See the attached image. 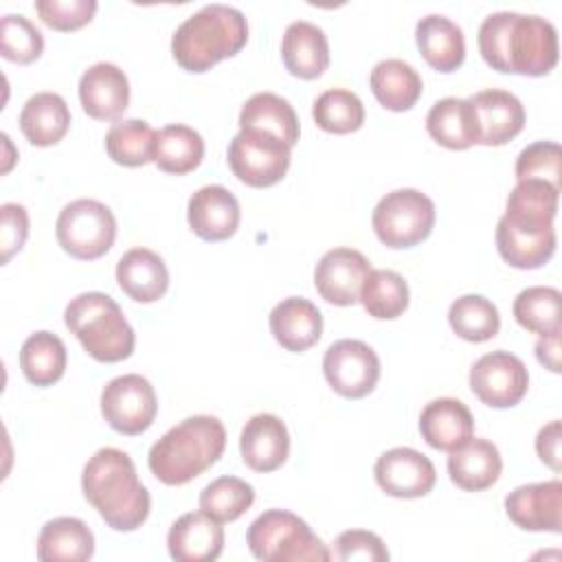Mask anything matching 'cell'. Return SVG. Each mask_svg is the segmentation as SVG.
Returning a JSON list of instances; mask_svg holds the SVG:
<instances>
[{"label": "cell", "instance_id": "cell-1", "mask_svg": "<svg viewBox=\"0 0 562 562\" xmlns=\"http://www.w3.org/2000/svg\"><path fill=\"white\" fill-rule=\"evenodd\" d=\"M479 53L498 72L542 77L558 64V31L540 15L490 13L479 26Z\"/></svg>", "mask_w": 562, "mask_h": 562}, {"label": "cell", "instance_id": "cell-2", "mask_svg": "<svg viewBox=\"0 0 562 562\" xmlns=\"http://www.w3.org/2000/svg\"><path fill=\"white\" fill-rule=\"evenodd\" d=\"M81 490L86 501L114 531H134L149 516V492L138 481L132 457L119 448H101L88 459Z\"/></svg>", "mask_w": 562, "mask_h": 562}, {"label": "cell", "instance_id": "cell-3", "mask_svg": "<svg viewBox=\"0 0 562 562\" xmlns=\"http://www.w3.org/2000/svg\"><path fill=\"white\" fill-rule=\"evenodd\" d=\"M224 448V424L213 415H193L169 428L149 448L147 463L160 483L184 485L217 463Z\"/></svg>", "mask_w": 562, "mask_h": 562}, {"label": "cell", "instance_id": "cell-4", "mask_svg": "<svg viewBox=\"0 0 562 562\" xmlns=\"http://www.w3.org/2000/svg\"><path fill=\"white\" fill-rule=\"evenodd\" d=\"M248 42L246 15L228 4H204L189 15L171 37V55L180 68L204 72L237 55Z\"/></svg>", "mask_w": 562, "mask_h": 562}, {"label": "cell", "instance_id": "cell-5", "mask_svg": "<svg viewBox=\"0 0 562 562\" xmlns=\"http://www.w3.org/2000/svg\"><path fill=\"white\" fill-rule=\"evenodd\" d=\"M64 323L86 353L99 362H121L134 351L136 334L119 303L105 292H81L70 299Z\"/></svg>", "mask_w": 562, "mask_h": 562}, {"label": "cell", "instance_id": "cell-6", "mask_svg": "<svg viewBox=\"0 0 562 562\" xmlns=\"http://www.w3.org/2000/svg\"><path fill=\"white\" fill-rule=\"evenodd\" d=\"M250 553L261 562H327L331 551L310 525L288 509L259 514L246 533Z\"/></svg>", "mask_w": 562, "mask_h": 562}, {"label": "cell", "instance_id": "cell-7", "mask_svg": "<svg viewBox=\"0 0 562 562\" xmlns=\"http://www.w3.org/2000/svg\"><path fill=\"white\" fill-rule=\"evenodd\" d=\"M55 235L64 252L75 259L92 261L112 248L116 239V217L103 202L79 198L59 211Z\"/></svg>", "mask_w": 562, "mask_h": 562}, {"label": "cell", "instance_id": "cell-8", "mask_svg": "<svg viewBox=\"0 0 562 562\" xmlns=\"http://www.w3.org/2000/svg\"><path fill=\"white\" fill-rule=\"evenodd\" d=\"M378 239L389 248H413L435 226V204L417 189H395L380 198L371 215Z\"/></svg>", "mask_w": 562, "mask_h": 562}, {"label": "cell", "instance_id": "cell-9", "mask_svg": "<svg viewBox=\"0 0 562 562\" xmlns=\"http://www.w3.org/2000/svg\"><path fill=\"white\" fill-rule=\"evenodd\" d=\"M226 156L237 180L263 189L283 180L290 167L292 147L268 132L239 130L233 136Z\"/></svg>", "mask_w": 562, "mask_h": 562}, {"label": "cell", "instance_id": "cell-10", "mask_svg": "<svg viewBox=\"0 0 562 562\" xmlns=\"http://www.w3.org/2000/svg\"><path fill=\"white\" fill-rule=\"evenodd\" d=\"M156 411L154 386L138 373L112 378L101 391V415L121 435L145 432L154 424Z\"/></svg>", "mask_w": 562, "mask_h": 562}, {"label": "cell", "instance_id": "cell-11", "mask_svg": "<svg viewBox=\"0 0 562 562\" xmlns=\"http://www.w3.org/2000/svg\"><path fill=\"white\" fill-rule=\"evenodd\" d=\"M323 373L338 395L360 400L369 395L380 380V358L367 342L342 338L327 347Z\"/></svg>", "mask_w": 562, "mask_h": 562}, {"label": "cell", "instance_id": "cell-12", "mask_svg": "<svg viewBox=\"0 0 562 562\" xmlns=\"http://www.w3.org/2000/svg\"><path fill=\"white\" fill-rule=\"evenodd\" d=\"M470 389L492 408H512L525 397L529 389V373L518 356L496 349L472 364Z\"/></svg>", "mask_w": 562, "mask_h": 562}, {"label": "cell", "instance_id": "cell-13", "mask_svg": "<svg viewBox=\"0 0 562 562\" xmlns=\"http://www.w3.org/2000/svg\"><path fill=\"white\" fill-rule=\"evenodd\" d=\"M375 483L393 498L426 496L437 481L432 461L415 448H391L382 452L373 468Z\"/></svg>", "mask_w": 562, "mask_h": 562}, {"label": "cell", "instance_id": "cell-14", "mask_svg": "<svg viewBox=\"0 0 562 562\" xmlns=\"http://www.w3.org/2000/svg\"><path fill=\"white\" fill-rule=\"evenodd\" d=\"M371 272L369 259L353 248L327 250L314 268V285L331 305H353L360 301V288Z\"/></svg>", "mask_w": 562, "mask_h": 562}, {"label": "cell", "instance_id": "cell-15", "mask_svg": "<svg viewBox=\"0 0 562 562\" xmlns=\"http://www.w3.org/2000/svg\"><path fill=\"white\" fill-rule=\"evenodd\" d=\"M509 520L525 531H562V483H527L505 496Z\"/></svg>", "mask_w": 562, "mask_h": 562}, {"label": "cell", "instance_id": "cell-16", "mask_svg": "<svg viewBox=\"0 0 562 562\" xmlns=\"http://www.w3.org/2000/svg\"><path fill=\"white\" fill-rule=\"evenodd\" d=\"M496 248L509 266L533 270L553 257L555 228L553 224H527L501 215L496 224Z\"/></svg>", "mask_w": 562, "mask_h": 562}, {"label": "cell", "instance_id": "cell-17", "mask_svg": "<svg viewBox=\"0 0 562 562\" xmlns=\"http://www.w3.org/2000/svg\"><path fill=\"white\" fill-rule=\"evenodd\" d=\"M241 209L237 198L222 184L200 187L187 204L191 231L204 241H224L235 235Z\"/></svg>", "mask_w": 562, "mask_h": 562}, {"label": "cell", "instance_id": "cell-18", "mask_svg": "<svg viewBox=\"0 0 562 562\" xmlns=\"http://www.w3.org/2000/svg\"><path fill=\"white\" fill-rule=\"evenodd\" d=\"M79 101L88 116L116 121L130 103L127 75L110 61L92 64L79 79Z\"/></svg>", "mask_w": 562, "mask_h": 562}, {"label": "cell", "instance_id": "cell-19", "mask_svg": "<svg viewBox=\"0 0 562 562\" xmlns=\"http://www.w3.org/2000/svg\"><path fill=\"white\" fill-rule=\"evenodd\" d=\"M476 114L479 145L501 147L520 134L525 108L516 94L501 88H487L468 99Z\"/></svg>", "mask_w": 562, "mask_h": 562}, {"label": "cell", "instance_id": "cell-20", "mask_svg": "<svg viewBox=\"0 0 562 562\" xmlns=\"http://www.w3.org/2000/svg\"><path fill=\"white\" fill-rule=\"evenodd\" d=\"M239 452L244 463L255 472L281 468L290 454V435L281 417L272 413L252 415L241 428Z\"/></svg>", "mask_w": 562, "mask_h": 562}, {"label": "cell", "instance_id": "cell-21", "mask_svg": "<svg viewBox=\"0 0 562 562\" xmlns=\"http://www.w3.org/2000/svg\"><path fill=\"white\" fill-rule=\"evenodd\" d=\"M167 549L176 562H213L224 549V529L202 509L182 514L169 527Z\"/></svg>", "mask_w": 562, "mask_h": 562}, {"label": "cell", "instance_id": "cell-22", "mask_svg": "<svg viewBox=\"0 0 562 562\" xmlns=\"http://www.w3.org/2000/svg\"><path fill=\"white\" fill-rule=\"evenodd\" d=\"M272 338L288 351L301 353L314 347L323 334L318 307L303 296H288L277 303L268 316Z\"/></svg>", "mask_w": 562, "mask_h": 562}, {"label": "cell", "instance_id": "cell-23", "mask_svg": "<svg viewBox=\"0 0 562 562\" xmlns=\"http://www.w3.org/2000/svg\"><path fill=\"white\" fill-rule=\"evenodd\" d=\"M281 59L290 75L299 79H316L329 66V42L321 26L307 20L288 24L281 40Z\"/></svg>", "mask_w": 562, "mask_h": 562}, {"label": "cell", "instance_id": "cell-24", "mask_svg": "<svg viewBox=\"0 0 562 562\" xmlns=\"http://www.w3.org/2000/svg\"><path fill=\"white\" fill-rule=\"evenodd\" d=\"M503 470V459L498 448L479 437H470L448 457L450 481L465 492H481L492 487Z\"/></svg>", "mask_w": 562, "mask_h": 562}, {"label": "cell", "instance_id": "cell-25", "mask_svg": "<svg viewBox=\"0 0 562 562\" xmlns=\"http://www.w3.org/2000/svg\"><path fill=\"white\" fill-rule=\"evenodd\" d=\"M419 432L435 450H454L474 435L470 408L454 397H437L422 408Z\"/></svg>", "mask_w": 562, "mask_h": 562}, {"label": "cell", "instance_id": "cell-26", "mask_svg": "<svg viewBox=\"0 0 562 562\" xmlns=\"http://www.w3.org/2000/svg\"><path fill=\"white\" fill-rule=\"evenodd\" d=\"M116 283L136 303H154L169 288L162 257L149 248H132L116 261Z\"/></svg>", "mask_w": 562, "mask_h": 562}, {"label": "cell", "instance_id": "cell-27", "mask_svg": "<svg viewBox=\"0 0 562 562\" xmlns=\"http://www.w3.org/2000/svg\"><path fill=\"white\" fill-rule=\"evenodd\" d=\"M415 42L422 57L439 72L457 70L465 59V37L457 22L430 13L415 26Z\"/></svg>", "mask_w": 562, "mask_h": 562}, {"label": "cell", "instance_id": "cell-28", "mask_svg": "<svg viewBox=\"0 0 562 562\" xmlns=\"http://www.w3.org/2000/svg\"><path fill=\"white\" fill-rule=\"evenodd\" d=\"M18 123L31 145L50 147L66 136L70 127V110L57 92H37L22 105Z\"/></svg>", "mask_w": 562, "mask_h": 562}, {"label": "cell", "instance_id": "cell-29", "mask_svg": "<svg viewBox=\"0 0 562 562\" xmlns=\"http://www.w3.org/2000/svg\"><path fill=\"white\" fill-rule=\"evenodd\" d=\"M94 553L90 527L72 516L48 520L37 536V558L42 562H83Z\"/></svg>", "mask_w": 562, "mask_h": 562}, {"label": "cell", "instance_id": "cell-30", "mask_svg": "<svg viewBox=\"0 0 562 562\" xmlns=\"http://www.w3.org/2000/svg\"><path fill=\"white\" fill-rule=\"evenodd\" d=\"M426 130L448 149H468L479 143L476 114L468 99L446 97L432 103L426 114Z\"/></svg>", "mask_w": 562, "mask_h": 562}, {"label": "cell", "instance_id": "cell-31", "mask_svg": "<svg viewBox=\"0 0 562 562\" xmlns=\"http://www.w3.org/2000/svg\"><path fill=\"white\" fill-rule=\"evenodd\" d=\"M369 86L378 103L391 112L411 110L422 97L419 72L404 59H382L369 75Z\"/></svg>", "mask_w": 562, "mask_h": 562}, {"label": "cell", "instance_id": "cell-32", "mask_svg": "<svg viewBox=\"0 0 562 562\" xmlns=\"http://www.w3.org/2000/svg\"><path fill=\"white\" fill-rule=\"evenodd\" d=\"M239 130H259L268 132L290 147L299 140V119L288 99L274 92L252 94L239 112Z\"/></svg>", "mask_w": 562, "mask_h": 562}, {"label": "cell", "instance_id": "cell-33", "mask_svg": "<svg viewBox=\"0 0 562 562\" xmlns=\"http://www.w3.org/2000/svg\"><path fill=\"white\" fill-rule=\"evenodd\" d=\"M204 158V138L189 125L171 123L156 132L151 162L167 173H189Z\"/></svg>", "mask_w": 562, "mask_h": 562}, {"label": "cell", "instance_id": "cell-34", "mask_svg": "<svg viewBox=\"0 0 562 562\" xmlns=\"http://www.w3.org/2000/svg\"><path fill=\"white\" fill-rule=\"evenodd\" d=\"M20 369L35 386L55 384L66 371V345L50 331L31 334L20 349Z\"/></svg>", "mask_w": 562, "mask_h": 562}, {"label": "cell", "instance_id": "cell-35", "mask_svg": "<svg viewBox=\"0 0 562 562\" xmlns=\"http://www.w3.org/2000/svg\"><path fill=\"white\" fill-rule=\"evenodd\" d=\"M360 303L369 316L391 321L408 307V283L395 270H373L360 288Z\"/></svg>", "mask_w": 562, "mask_h": 562}, {"label": "cell", "instance_id": "cell-36", "mask_svg": "<svg viewBox=\"0 0 562 562\" xmlns=\"http://www.w3.org/2000/svg\"><path fill=\"white\" fill-rule=\"evenodd\" d=\"M452 331L468 342H485L501 329L496 305L481 294H463L452 301L448 310Z\"/></svg>", "mask_w": 562, "mask_h": 562}, {"label": "cell", "instance_id": "cell-37", "mask_svg": "<svg viewBox=\"0 0 562 562\" xmlns=\"http://www.w3.org/2000/svg\"><path fill=\"white\" fill-rule=\"evenodd\" d=\"M156 132L143 119H123L110 125L105 134L108 156L123 167H143L151 160Z\"/></svg>", "mask_w": 562, "mask_h": 562}, {"label": "cell", "instance_id": "cell-38", "mask_svg": "<svg viewBox=\"0 0 562 562\" xmlns=\"http://www.w3.org/2000/svg\"><path fill=\"white\" fill-rule=\"evenodd\" d=\"M560 290L549 285H531L518 292L512 312L520 327L531 334L560 331Z\"/></svg>", "mask_w": 562, "mask_h": 562}, {"label": "cell", "instance_id": "cell-39", "mask_svg": "<svg viewBox=\"0 0 562 562\" xmlns=\"http://www.w3.org/2000/svg\"><path fill=\"white\" fill-rule=\"evenodd\" d=\"M312 116L314 123L329 134H349L362 127L364 105L356 92L347 88H329L316 97Z\"/></svg>", "mask_w": 562, "mask_h": 562}, {"label": "cell", "instance_id": "cell-40", "mask_svg": "<svg viewBox=\"0 0 562 562\" xmlns=\"http://www.w3.org/2000/svg\"><path fill=\"white\" fill-rule=\"evenodd\" d=\"M560 189L542 180H520L507 195L505 213L512 220L531 224H553Z\"/></svg>", "mask_w": 562, "mask_h": 562}, {"label": "cell", "instance_id": "cell-41", "mask_svg": "<svg viewBox=\"0 0 562 562\" xmlns=\"http://www.w3.org/2000/svg\"><path fill=\"white\" fill-rule=\"evenodd\" d=\"M255 501V490L250 483L237 476H217L200 492V509L213 520L233 522L237 520Z\"/></svg>", "mask_w": 562, "mask_h": 562}, {"label": "cell", "instance_id": "cell-42", "mask_svg": "<svg viewBox=\"0 0 562 562\" xmlns=\"http://www.w3.org/2000/svg\"><path fill=\"white\" fill-rule=\"evenodd\" d=\"M44 50L42 31L22 13H7L0 20V53L15 64H31Z\"/></svg>", "mask_w": 562, "mask_h": 562}, {"label": "cell", "instance_id": "cell-43", "mask_svg": "<svg viewBox=\"0 0 562 562\" xmlns=\"http://www.w3.org/2000/svg\"><path fill=\"white\" fill-rule=\"evenodd\" d=\"M516 178L542 180L560 189L562 178V149L553 140H536L527 145L516 158Z\"/></svg>", "mask_w": 562, "mask_h": 562}, {"label": "cell", "instance_id": "cell-44", "mask_svg": "<svg viewBox=\"0 0 562 562\" xmlns=\"http://www.w3.org/2000/svg\"><path fill=\"white\" fill-rule=\"evenodd\" d=\"M97 0H37L40 20L55 31H77L97 13Z\"/></svg>", "mask_w": 562, "mask_h": 562}, {"label": "cell", "instance_id": "cell-45", "mask_svg": "<svg viewBox=\"0 0 562 562\" xmlns=\"http://www.w3.org/2000/svg\"><path fill=\"white\" fill-rule=\"evenodd\" d=\"M336 558L342 562L349 560H364V562H384L389 560V549L382 538L367 529H347L342 531L336 542Z\"/></svg>", "mask_w": 562, "mask_h": 562}, {"label": "cell", "instance_id": "cell-46", "mask_svg": "<svg viewBox=\"0 0 562 562\" xmlns=\"http://www.w3.org/2000/svg\"><path fill=\"white\" fill-rule=\"evenodd\" d=\"M0 248H2V263H9V259L22 250L26 237H29V213L18 202H4L0 206Z\"/></svg>", "mask_w": 562, "mask_h": 562}, {"label": "cell", "instance_id": "cell-47", "mask_svg": "<svg viewBox=\"0 0 562 562\" xmlns=\"http://www.w3.org/2000/svg\"><path fill=\"white\" fill-rule=\"evenodd\" d=\"M536 452L553 472H560V422L558 419L549 422L538 430Z\"/></svg>", "mask_w": 562, "mask_h": 562}, {"label": "cell", "instance_id": "cell-48", "mask_svg": "<svg viewBox=\"0 0 562 562\" xmlns=\"http://www.w3.org/2000/svg\"><path fill=\"white\" fill-rule=\"evenodd\" d=\"M536 358L549 371L560 373V331L540 336L536 342Z\"/></svg>", "mask_w": 562, "mask_h": 562}]
</instances>
